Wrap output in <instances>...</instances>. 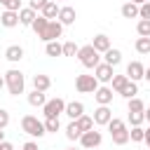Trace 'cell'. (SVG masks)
<instances>
[{"mask_svg":"<svg viewBox=\"0 0 150 150\" xmlns=\"http://www.w3.org/2000/svg\"><path fill=\"white\" fill-rule=\"evenodd\" d=\"M2 77H5V87H7V91H9L12 96L23 94V89H26V77H23V73H21L19 68H9Z\"/></svg>","mask_w":150,"mask_h":150,"instance_id":"6da1fadb","label":"cell"},{"mask_svg":"<svg viewBox=\"0 0 150 150\" xmlns=\"http://www.w3.org/2000/svg\"><path fill=\"white\" fill-rule=\"evenodd\" d=\"M105 127H108L110 138H112V143H115V145H127V143H129V129H127V124H124L122 120L112 117Z\"/></svg>","mask_w":150,"mask_h":150,"instance_id":"7a4b0ae2","label":"cell"},{"mask_svg":"<svg viewBox=\"0 0 150 150\" xmlns=\"http://www.w3.org/2000/svg\"><path fill=\"white\" fill-rule=\"evenodd\" d=\"M21 131L33 136V138H42L47 131H45V122H40L35 115H23L21 117Z\"/></svg>","mask_w":150,"mask_h":150,"instance_id":"3957f363","label":"cell"},{"mask_svg":"<svg viewBox=\"0 0 150 150\" xmlns=\"http://www.w3.org/2000/svg\"><path fill=\"white\" fill-rule=\"evenodd\" d=\"M77 61H80L84 68H91V70H94V68L101 63V54H98L91 45H84V47L77 49Z\"/></svg>","mask_w":150,"mask_h":150,"instance_id":"277c9868","label":"cell"},{"mask_svg":"<svg viewBox=\"0 0 150 150\" xmlns=\"http://www.w3.org/2000/svg\"><path fill=\"white\" fill-rule=\"evenodd\" d=\"M66 110V101L61 96L56 98H49L45 105H42V112H45V120H59V115H63Z\"/></svg>","mask_w":150,"mask_h":150,"instance_id":"5b68a950","label":"cell"},{"mask_svg":"<svg viewBox=\"0 0 150 150\" xmlns=\"http://www.w3.org/2000/svg\"><path fill=\"white\" fill-rule=\"evenodd\" d=\"M75 89L80 94H94L98 89V80L94 75H77L75 77Z\"/></svg>","mask_w":150,"mask_h":150,"instance_id":"8992f818","label":"cell"},{"mask_svg":"<svg viewBox=\"0 0 150 150\" xmlns=\"http://www.w3.org/2000/svg\"><path fill=\"white\" fill-rule=\"evenodd\" d=\"M101 141H103V134H101V131H96V129L84 131V134L80 136V145H82L84 150H94V148H98V145H101Z\"/></svg>","mask_w":150,"mask_h":150,"instance_id":"52a82bcc","label":"cell"},{"mask_svg":"<svg viewBox=\"0 0 150 150\" xmlns=\"http://www.w3.org/2000/svg\"><path fill=\"white\" fill-rule=\"evenodd\" d=\"M61 35H63V26L54 19V21L47 23V30H45V35H42L40 40H45V42H54V40H59Z\"/></svg>","mask_w":150,"mask_h":150,"instance_id":"ba28073f","label":"cell"},{"mask_svg":"<svg viewBox=\"0 0 150 150\" xmlns=\"http://www.w3.org/2000/svg\"><path fill=\"white\" fill-rule=\"evenodd\" d=\"M112 75H115V70H112V66H108V63H98L96 68H94V77L98 80V84L103 82V84H108L110 80H112Z\"/></svg>","mask_w":150,"mask_h":150,"instance_id":"9c48e42d","label":"cell"},{"mask_svg":"<svg viewBox=\"0 0 150 150\" xmlns=\"http://www.w3.org/2000/svg\"><path fill=\"white\" fill-rule=\"evenodd\" d=\"M75 19H77V12H75L73 7H68V5H66V7H59V16H56V21H59L63 28H66V26H73Z\"/></svg>","mask_w":150,"mask_h":150,"instance_id":"30bf717a","label":"cell"},{"mask_svg":"<svg viewBox=\"0 0 150 150\" xmlns=\"http://www.w3.org/2000/svg\"><path fill=\"white\" fill-rule=\"evenodd\" d=\"M91 120H94V124H98V127H105V124L112 120V110H110L108 105H98V108L94 110Z\"/></svg>","mask_w":150,"mask_h":150,"instance_id":"8fae6325","label":"cell"},{"mask_svg":"<svg viewBox=\"0 0 150 150\" xmlns=\"http://www.w3.org/2000/svg\"><path fill=\"white\" fill-rule=\"evenodd\" d=\"M143 73H145V66L141 63V61H131V63H127V77L131 80V82H138V80H143Z\"/></svg>","mask_w":150,"mask_h":150,"instance_id":"7c38bea8","label":"cell"},{"mask_svg":"<svg viewBox=\"0 0 150 150\" xmlns=\"http://www.w3.org/2000/svg\"><path fill=\"white\" fill-rule=\"evenodd\" d=\"M94 98H96L98 105H110V103H112V89H110L108 84H103V87H98V89L94 91Z\"/></svg>","mask_w":150,"mask_h":150,"instance_id":"4fadbf2b","label":"cell"},{"mask_svg":"<svg viewBox=\"0 0 150 150\" xmlns=\"http://www.w3.org/2000/svg\"><path fill=\"white\" fill-rule=\"evenodd\" d=\"M63 115H68L70 120H77V117H82V115H84V103H82V101H70V103H66V110H63Z\"/></svg>","mask_w":150,"mask_h":150,"instance_id":"5bb4252c","label":"cell"},{"mask_svg":"<svg viewBox=\"0 0 150 150\" xmlns=\"http://www.w3.org/2000/svg\"><path fill=\"white\" fill-rule=\"evenodd\" d=\"M91 47L98 52V54H105L112 45H110V38L105 35V33H98V35H94V42H91Z\"/></svg>","mask_w":150,"mask_h":150,"instance_id":"9a60e30c","label":"cell"},{"mask_svg":"<svg viewBox=\"0 0 150 150\" xmlns=\"http://www.w3.org/2000/svg\"><path fill=\"white\" fill-rule=\"evenodd\" d=\"M5 59H7L9 63H19V61L23 59V47H21V45H9V47L5 49Z\"/></svg>","mask_w":150,"mask_h":150,"instance_id":"2e32d148","label":"cell"},{"mask_svg":"<svg viewBox=\"0 0 150 150\" xmlns=\"http://www.w3.org/2000/svg\"><path fill=\"white\" fill-rule=\"evenodd\" d=\"M52 87V80H49V75H45V73H38V75H33V89L35 91H47Z\"/></svg>","mask_w":150,"mask_h":150,"instance_id":"e0dca14e","label":"cell"},{"mask_svg":"<svg viewBox=\"0 0 150 150\" xmlns=\"http://www.w3.org/2000/svg\"><path fill=\"white\" fill-rule=\"evenodd\" d=\"M40 14H42V16L47 19V21H54V19L59 16V5H56L54 0H47V5H45V7L40 9Z\"/></svg>","mask_w":150,"mask_h":150,"instance_id":"ac0fdd59","label":"cell"},{"mask_svg":"<svg viewBox=\"0 0 150 150\" xmlns=\"http://www.w3.org/2000/svg\"><path fill=\"white\" fill-rule=\"evenodd\" d=\"M0 23L5 26V28H14V26H19V12H2L0 14Z\"/></svg>","mask_w":150,"mask_h":150,"instance_id":"d6986e66","label":"cell"},{"mask_svg":"<svg viewBox=\"0 0 150 150\" xmlns=\"http://www.w3.org/2000/svg\"><path fill=\"white\" fill-rule=\"evenodd\" d=\"M35 16H38V12H33L30 7H23V9H19V23H21V26H33Z\"/></svg>","mask_w":150,"mask_h":150,"instance_id":"ffe728a7","label":"cell"},{"mask_svg":"<svg viewBox=\"0 0 150 150\" xmlns=\"http://www.w3.org/2000/svg\"><path fill=\"white\" fill-rule=\"evenodd\" d=\"M120 61H122V52L115 49V47H110V49L103 54V63H108V66H112V68H115Z\"/></svg>","mask_w":150,"mask_h":150,"instance_id":"44dd1931","label":"cell"},{"mask_svg":"<svg viewBox=\"0 0 150 150\" xmlns=\"http://www.w3.org/2000/svg\"><path fill=\"white\" fill-rule=\"evenodd\" d=\"M117 94H120L122 98H127V101H129V98H134V96L138 94V82H131V80H129V82H127Z\"/></svg>","mask_w":150,"mask_h":150,"instance_id":"7402d4cb","label":"cell"},{"mask_svg":"<svg viewBox=\"0 0 150 150\" xmlns=\"http://www.w3.org/2000/svg\"><path fill=\"white\" fill-rule=\"evenodd\" d=\"M28 103H30L33 108H42V105L47 103V96H45V91H35V89H33V91L28 94Z\"/></svg>","mask_w":150,"mask_h":150,"instance_id":"603a6c76","label":"cell"},{"mask_svg":"<svg viewBox=\"0 0 150 150\" xmlns=\"http://www.w3.org/2000/svg\"><path fill=\"white\" fill-rule=\"evenodd\" d=\"M47 23H49V21H47V19H45V16H42V14H38V16H35V21H33V26H30V28H33V30H35V35H38V38H42V35H45V30H47Z\"/></svg>","mask_w":150,"mask_h":150,"instance_id":"cb8c5ba5","label":"cell"},{"mask_svg":"<svg viewBox=\"0 0 150 150\" xmlns=\"http://www.w3.org/2000/svg\"><path fill=\"white\" fill-rule=\"evenodd\" d=\"M80 136H82L80 127L75 124V120H70L68 127H66V138H68V141H80Z\"/></svg>","mask_w":150,"mask_h":150,"instance_id":"d4e9b609","label":"cell"},{"mask_svg":"<svg viewBox=\"0 0 150 150\" xmlns=\"http://www.w3.org/2000/svg\"><path fill=\"white\" fill-rule=\"evenodd\" d=\"M120 12H122L124 19H136V16H138V5H134V2H124Z\"/></svg>","mask_w":150,"mask_h":150,"instance_id":"484cf974","label":"cell"},{"mask_svg":"<svg viewBox=\"0 0 150 150\" xmlns=\"http://www.w3.org/2000/svg\"><path fill=\"white\" fill-rule=\"evenodd\" d=\"M45 54H47V56H63V52H61V42H59V40H54V42H45Z\"/></svg>","mask_w":150,"mask_h":150,"instance_id":"4316f807","label":"cell"},{"mask_svg":"<svg viewBox=\"0 0 150 150\" xmlns=\"http://www.w3.org/2000/svg\"><path fill=\"white\" fill-rule=\"evenodd\" d=\"M75 124L80 127V131H82V134H84V131H91V129H94V120H91L89 115H82V117H77V120H75Z\"/></svg>","mask_w":150,"mask_h":150,"instance_id":"83f0119b","label":"cell"},{"mask_svg":"<svg viewBox=\"0 0 150 150\" xmlns=\"http://www.w3.org/2000/svg\"><path fill=\"white\" fill-rule=\"evenodd\" d=\"M134 47L138 54H150V38H136Z\"/></svg>","mask_w":150,"mask_h":150,"instance_id":"f1b7e54d","label":"cell"},{"mask_svg":"<svg viewBox=\"0 0 150 150\" xmlns=\"http://www.w3.org/2000/svg\"><path fill=\"white\" fill-rule=\"evenodd\" d=\"M136 33H138V38H150V21L148 19H138Z\"/></svg>","mask_w":150,"mask_h":150,"instance_id":"f546056e","label":"cell"},{"mask_svg":"<svg viewBox=\"0 0 150 150\" xmlns=\"http://www.w3.org/2000/svg\"><path fill=\"white\" fill-rule=\"evenodd\" d=\"M127 82H129L127 75H112V80H110V89H112V91H120Z\"/></svg>","mask_w":150,"mask_h":150,"instance_id":"4dcf8cb0","label":"cell"},{"mask_svg":"<svg viewBox=\"0 0 150 150\" xmlns=\"http://www.w3.org/2000/svg\"><path fill=\"white\" fill-rule=\"evenodd\" d=\"M127 105H129V112H143V110H145V103H143L138 96L129 98V101H127Z\"/></svg>","mask_w":150,"mask_h":150,"instance_id":"1f68e13d","label":"cell"},{"mask_svg":"<svg viewBox=\"0 0 150 150\" xmlns=\"http://www.w3.org/2000/svg\"><path fill=\"white\" fill-rule=\"evenodd\" d=\"M143 134H145L143 127H131V129H129V141H134V143H143Z\"/></svg>","mask_w":150,"mask_h":150,"instance_id":"d6a6232c","label":"cell"},{"mask_svg":"<svg viewBox=\"0 0 150 150\" xmlns=\"http://www.w3.org/2000/svg\"><path fill=\"white\" fill-rule=\"evenodd\" d=\"M77 49H80V47H77L75 42H70V40L61 45V52H63V56H77Z\"/></svg>","mask_w":150,"mask_h":150,"instance_id":"836d02e7","label":"cell"},{"mask_svg":"<svg viewBox=\"0 0 150 150\" xmlns=\"http://www.w3.org/2000/svg\"><path fill=\"white\" fill-rule=\"evenodd\" d=\"M0 5H2L7 12H19V9H21V0H0Z\"/></svg>","mask_w":150,"mask_h":150,"instance_id":"e575fe53","label":"cell"},{"mask_svg":"<svg viewBox=\"0 0 150 150\" xmlns=\"http://www.w3.org/2000/svg\"><path fill=\"white\" fill-rule=\"evenodd\" d=\"M61 129V122L59 120H45V131L47 134H56Z\"/></svg>","mask_w":150,"mask_h":150,"instance_id":"d590c367","label":"cell"},{"mask_svg":"<svg viewBox=\"0 0 150 150\" xmlns=\"http://www.w3.org/2000/svg\"><path fill=\"white\" fill-rule=\"evenodd\" d=\"M143 122H145L143 112H129V124H131V127H141Z\"/></svg>","mask_w":150,"mask_h":150,"instance_id":"8d00e7d4","label":"cell"},{"mask_svg":"<svg viewBox=\"0 0 150 150\" xmlns=\"http://www.w3.org/2000/svg\"><path fill=\"white\" fill-rule=\"evenodd\" d=\"M138 16H141V19H148V21H150V2H143V5L138 7Z\"/></svg>","mask_w":150,"mask_h":150,"instance_id":"74e56055","label":"cell"},{"mask_svg":"<svg viewBox=\"0 0 150 150\" xmlns=\"http://www.w3.org/2000/svg\"><path fill=\"white\" fill-rule=\"evenodd\" d=\"M47 5V0H28V7L33 9V12H38V9H42Z\"/></svg>","mask_w":150,"mask_h":150,"instance_id":"f35d334b","label":"cell"},{"mask_svg":"<svg viewBox=\"0 0 150 150\" xmlns=\"http://www.w3.org/2000/svg\"><path fill=\"white\" fill-rule=\"evenodd\" d=\"M7 124H9V112L5 108H0V129H5Z\"/></svg>","mask_w":150,"mask_h":150,"instance_id":"ab89813d","label":"cell"},{"mask_svg":"<svg viewBox=\"0 0 150 150\" xmlns=\"http://www.w3.org/2000/svg\"><path fill=\"white\" fill-rule=\"evenodd\" d=\"M21 150H38V143H35V141H28V143L21 145Z\"/></svg>","mask_w":150,"mask_h":150,"instance_id":"60d3db41","label":"cell"},{"mask_svg":"<svg viewBox=\"0 0 150 150\" xmlns=\"http://www.w3.org/2000/svg\"><path fill=\"white\" fill-rule=\"evenodd\" d=\"M0 150H14V145H12L9 141H2V143H0Z\"/></svg>","mask_w":150,"mask_h":150,"instance_id":"b9f144b4","label":"cell"},{"mask_svg":"<svg viewBox=\"0 0 150 150\" xmlns=\"http://www.w3.org/2000/svg\"><path fill=\"white\" fill-rule=\"evenodd\" d=\"M143 143H148V145H150V127H148V129H145V134H143Z\"/></svg>","mask_w":150,"mask_h":150,"instance_id":"7bdbcfd3","label":"cell"},{"mask_svg":"<svg viewBox=\"0 0 150 150\" xmlns=\"http://www.w3.org/2000/svg\"><path fill=\"white\" fill-rule=\"evenodd\" d=\"M143 117H145V122H150V108H145V110H143Z\"/></svg>","mask_w":150,"mask_h":150,"instance_id":"ee69618b","label":"cell"},{"mask_svg":"<svg viewBox=\"0 0 150 150\" xmlns=\"http://www.w3.org/2000/svg\"><path fill=\"white\" fill-rule=\"evenodd\" d=\"M143 80H148V82H150V66L145 68V73H143Z\"/></svg>","mask_w":150,"mask_h":150,"instance_id":"f6af8a7d","label":"cell"},{"mask_svg":"<svg viewBox=\"0 0 150 150\" xmlns=\"http://www.w3.org/2000/svg\"><path fill=\"white\" fill-rule=\"evenodd\" d=\"M129 2H134V5H138V7H141L143 2H150V0H129Z\"/></svg>","mask_w":150,"mask_h":150,"instance_id":"bcb514c9","label":"cell"},{"mask_svg":"<svg viewBox=\"0 0 150 150\" xmlns=\"http://www.w3.org/2000/svg\"><path fill=\"white\" fill-rule=\"evenodd\" d=\"M2 89H5V77L0 75V91H2Z\"/></svg>","mask_w":150,"mask_h":150,"instance_id":"7dc6e473","label":"cell"},{"mask_svg":"<svg viewBox=\"0 0 150 150\" xmlns=\"http://www.w3.org/2000/svg\"><path fill=\"white\" fill-rule=\"evenodd\" d=\"M5 141V129H0V143Z\"/></svg>","mask_w":150,"mask_h":150,"instance_id":"c3c4849f","label":"cell"},{"mask_svg":"<svg viewBox=\"0 0 150 150\" xmlns=\"http://www.w3.org/2000/svg\"><path fill=\"white\" fill-rule=\"evenodd\" d=\"M66 150H77V148H66Z\"/></svg>","mask_w":150,"mask_h":150,"instance_id":"681fc988","label":"cell"},{"mask_svg":"<svg viewBox=\"0 0 150 150\" xmlns=\"http://www.w3.org/2000/svg\"><path fill=\"white\" fill-rule=\"evenodd\" d=\"M54 2H59V0H54Z\"/></svg>","mask_w":150,"mask_h":150,"instance_id":"f907efd6","label":"cell"}]
</instances>
